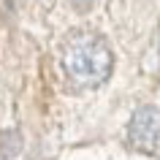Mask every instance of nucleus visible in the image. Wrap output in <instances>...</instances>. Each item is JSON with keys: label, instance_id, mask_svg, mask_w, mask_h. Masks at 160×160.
I'll use <instances>...</instances> for the list:
<instances>
[{"label": "nucleus", "instance_id": "f257e3e1", "mask_svg": "<svg viewBox=\"0 0 160 160\" xmlns=\"http://www.w3.org/2000/svg\"><path fill=\"white\" fill-rule=\"evenodd\" d=\"M111 65H114L111 49L106 46L103 38H98V35H92V33L73 35V38L65 43V49H62L65 76L76 87H84V90L101 87L111 76Z\"/></svg>", "mask_w": 160, "mask_h": 160}, {"label": "nucleus", "instance_id": "f03ea898", "mask_svg": "<svg viewBox=\"0 0 160 160\" xmlns=\"http://www.w3.org/2000/svg\"><path fill=\"white\" fill-rule=\"evenodd\" d=\"M128 141L138 152H160V109L141 106L130 117Z\"/></svg>", "mask_w": 160, "mask_h": 160}, {"label": "nucleus", "instance_id": "7ed1b4c3", "mask_svg": "<svg viewBox=\"0 0 160 160\" xmlns=\"http://www.w3.org/2000/svg\"><path fill=\"white\" fill-rule=\"evenodd\" d=\"M90 3H92V0H73V6H76V8H87Z\"/></svg>", "mask_w": 160, "mask_h": 160}, {"label": "nucleus", "instance_id": "20e7f679", "mask_svg": "<svg viewBox=\"0 0 160 160\" xmlns=\"http://www.w3.org/2000/svg\"><path fill=\"white\" fill-rule=\"evenodd\" d=\"M158 52H160V46H158Z\"/></svg>", "mask_w": 160, "mask_h": 160}]
</instances>
